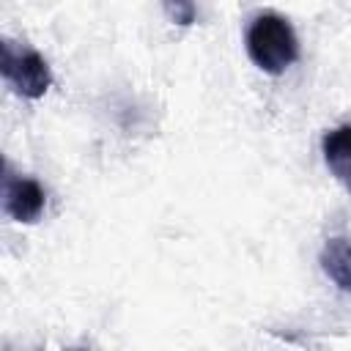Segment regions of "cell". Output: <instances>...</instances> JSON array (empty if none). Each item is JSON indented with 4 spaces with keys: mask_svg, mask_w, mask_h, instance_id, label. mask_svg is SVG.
Here are the masks:
<instances>
[{
    "mask_svg": "<svg viewBox=\"0 0 351 351\" xmlns=\"http://www.w3.org/2000/svg\"><path fill=\"white\" fill-rule=\"evenodd\" d=\"M247 55L263 74H282L299 58V38L293 25L274 11L258 14L247 27Z\"/></svg>",
    "mask_w": 351,
    "mask_h": 351,
    "instance_id": "1",
    "label": "cell"
},
{
    "mask_svg": "<svg viewBox=\"0 0 351 351\" xmlns=\"http://www.w3.org/2000/svg\"><path fill=\"white\" fill-rule=\"evenodd\" d=\"M0 71L11 90L22 99H41L52 85V69L47 58L11 38H3L0 44Z\"/></svg>",
    "mask_w": 351,
    "mask_h": 351,
    "instance_id": "2",
    "label": "cell"
},
{
    "mask_svg": "<svg viewBox=\"0 0 351 351\" xmlns=\"http://www.w3.org/2000/svg\"><path fill=\"white\" fill-rule=\"evenodd\" d=\"M47 206V192L44 186L25 173H16L11 162L3 165V211L22 225L36 222L44 214Z\"/></svg>",
    "mask_w": 351,
    "mask_h": 351,
    "instance_id": "3",
    "label": "cell"
},
{
    "mask_svg": "<svg viewBox=\"0 0 351 351\" xmlns=\"http://www.w3.org/2000/svg\"><path fill=\"white\" fill-rule=\"evenodd\" d=\"M321 154L329 173L340 181L346 192H351V123L329 129L321 137Z\"/></svg>",
    "mask_w": 351,
    "mask_h": 351,
    "instance_id": "4",
    "label": "cell"
},
{
    "mask_svg": "<svg viewBox=\"0 0 351 351\" xmlns=\"http://www.w3.org/2000/svg\"><path fill=\"white\" fill-rule=\"evenodd\" d=\"M321 269L324 274L346 293H351V236H332L321 247Z\"/></svg>",
    "mask_w": 351,
    "mask_h": 351,
    "instance_id": "5",
    "label": "cell"
},
{
    "mask_svg": "<svg viewBox=\"0 0 351 351\" xmlns=\"http://www.w3.org/2000/svg\"><path fill=\"white\" fill-rule=\"evenodd\" d=\"M162 8H165V16L178 27H189L197 22L195 0H162Z\"/></svg>",
    "mask_w": 351,
    "mask_h": 351,
    "instance_id": "6",
    "label": "cell"
}]
</instances>
